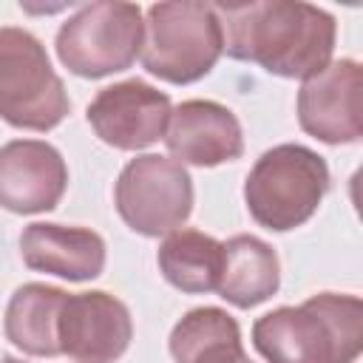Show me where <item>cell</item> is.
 Returning a JSON list of instances; mask_svg holds the SVG:
<instances>
[{"label": "cell", "instance_id": "1", "mask_svg": "<svg viewBox=\"0 0 363 363\" xmlns=\"http://www.w3.org/2000/svg\"><path fill=\"white\" fill-rule=\"evenodd\" d=\"M224 51L258 62L264 71L306 79L329 65L335 51V17L301 0H258L216 6Z\"/></svg>", "mask_w": 363, "mask_h": 363}, {"label": "cell", "instance_id": "2", "mask_svg": "<svg viewBox=\"0 0 363 363\" xmlns=\"http://www.w3.org/2000/svg\"><path fill=\"white\" fill-rule=\"evenodd\" d=\"M252 343L269 363H354L363 303L357 295L320 292L301 306H278L255 320Z\"/></svg>", "mask_w": 363, "mask_h": 363}, {"label": "cell", "instance_id": "3", "mask_svg": "<svg viewBox=\"0 0 363 363\" xmlns=\"http://www.w3.org/2000/svg\"><path fill=\"white\" fill-rule=\"evenodd\" d=\"M329 190L326 162L303 145H278L252 164L244 182L250 216L275 233L295 230L315 216Z\"/></svg>", "mask_w": 363, "mask_h": 363}, {"label": "cell", "instance_id": "4", "mask_svg": "<svg viewBox=\"0 0 363 363\" xmlns=\"http://www.w3.org/2000/svg\"><path fill=\"white\" fill-rule=\"evenodd\" d=\"M224 51L221 20L210 3H153L145 17L142 65L164 82H196Z\"/></svg>", "mask_w": 363, "mask_h": 363}, {"label": "cell", "instance_id": "5", "mask_svg": "<svg viewBox=\"0 0 363 363\" xmlns=\"http://www.w3.org/2000/svg\"><path fill=\"white\" fill-rule=\"evenodd\" d=\"M71 111L43 43L14 26L0 28V119L23 130H51Z\"/></svg>", "mask_w": 363, "mask_h": 363}, {"label": "cell", "instance_id": "6", "mask_svg": "<svg viewBox=\"0 0 363 363\" xmlns=\"http://www.w3.org/2000/svg\"><path fill=\"white\" fill-rule=\"evenodd\" d=\"M145 20L136 3H91L71 14L57 31L60 62L88 79L130 68L142 51Z\"/></svg>", "mask_w": 363, "mask_h": 363}, {"label": "cell", "instance_id": "7", "mask_svg": "<svg viewBox=\"0 0 363 363\" xmlns=\"http://www.w3.org/2000/svg\"><path fill=\"white\" fill-rule=\"evenodd\" d=\"M113 199L122 221L133 233L156 238L187 221L193 210V182L176 159L145 153L122 167Z\"/></svg>", "mask_w": 363, "mask_h": 363}, {"label": "cell", "instance_id": "8", "mask_svg": "<svg viewBox=\"0 0 363 363\" xmlns=\"http://www.w3.org/2000/svg\"><path fill=\"white\" fill-rule=\"evenodd\" d=\"M298 122L326 145L357 142L363 133V68L354 60H335L306 77L298 91Z\"/></svg>", "mask_w": 363, "mask_h": 363}, {"label": "cell", "instance_id": "9", "mask_svg": "<svg viewBox=\"0 0 363 363\" xmlns=\"http://www.w3.org/2000/svg\"><path fill=\"white\" fill-rule=\"evenodd\" d=\"M130 337V312L119 298L108 292L65 295L57 318L60 354L77 363H113L128 352Z\"/></svg>", "mask_w": 363, "mask_h": 363}, {"label": "cell", "instance_id": "10", "mask_svg": "<svg viewBox=\"0 0 363 363\" xmlns=\"http://www.w3.org/2000/svg\"><path fill=\"white\" fill-rule=\"evenodd\" d=\"M170 113V96L142 79L108 85L88 105L94 133L119 150H139L164 139Z\"/></svg>", "mask_w": 363, "mask_h": 363}, {"label": "cell", "instance_id": "11", "mask_svg": "<svg viewBox=\"0 0 363 363\" xmlns=\"http://www.w3.org/2000/svg\"><path fill=\"white\" fill-rule=\"evenodd\" d=\"M68 187L60 150L40 139H14L0 147V207L9 213L54 210Z\"/></svg>", "mask_w": 363, "mask_h": 363}, {"label": "cell", "instance_id": "12", "mask_svg": "<svg viewBox=\"0 0 363 363\" xmlns=\"http://www.w3.org/2000/svg\"><path fill=\"white\" fill-rule=\"evenodd\" d=\"M167 150L187 164L216 167L244 153V136L235 113L213 99H187L173 108L167 130Z\"/></svg>", "mask_w": 363, "mask_h": 363}, {"label": "cell", "instance_id": "13", "mask_svg": "<svg viewBox=\"0 0 363 363\" xmlns=\"http://www.w3.org/2000/svg\"><path fill=\"white\" fill-rule=\"evenodd\" d=\"M20 252L26 267L68 281H91L105 267V241L88 227L28 224L20 235Z\"/></svg>", "mask_w": 363, "mask_h": 363}, {"label": "cell", "instance_id": "14", "mask_svg": "<svg viewBox=\"0 0 363 363\" xmlns=\"http://www.w3.org/2000/svg\"><path fill=\"white\" fill-rule=\"evenodd\" d=\"M278 255L267 241L255 235H233L224 244V267L216 292L227 303L238 309L258 306L278 292Z\"/></svg>", "mask_w": 363, "mask_h": 363}, {"label": "cell", "instance_id": "15", "mask_svg": "<svg viewBox=\"0 0 363 363\" xmlns=\"http://www.w3.org/2000/svg\"><path fill=\"white\" fill-rule=\"evenodd\" d=\"M68 292L48 284L20 286L6 306V337L34 357L60 354L57 318Z\"/></svg>", "mask_w": 363, "mask_h": 363}, {"label": "cell", "instance_id": "16", "mask_svg": "<svg viewBox=\"0 0 363 363\" xmlns=\"http://www.w3.org/2000/svg\"><path fill=\"white\" fill-rule=\"evenodd\" d=\"M159 269L182 292H216L221 267H224V244L201 230H173L159 247Z\"/></svg>", "mask_w": 363, "mask_h": 363}, {"label": "cell", "instance_id": "17", "mask_svg": "<svg viewBox=\"0 0 363 363\" xmlns=\"http://www.w3.org/2000/svg\"><path fill=\"white\" fill-rule=\"evenodd\" d=\"M170 354L176 363H230L244 354L241 329L218 306L190 309L170 332Z\"/></svg>", "mask_w": 363, "mask_h": 363}, {"label": "cell", "instance_id": "18", "mask_svg": "<svg viewBox=\"0 0 363 363\" xmlns=\"http://www.w3.org/2000/svg\"><path fill=\"white\" fill-rule=\"evenodd\" d=\"M233 363H252V360H250V357H247V354H241V357H235V360H233Z\"/></svg>", "mask_w": 363, "mask_h": 363}, {"label": "cell", "instance_id": "19", "mask_svg": "<svg viewBox=\"0 0 363 363\" xmlns=\"http://www.w3.org/2000/svg\"><path fill=\"white\" fill-rule=\"evenodd\" d=\"M3 363H23V360H14V357H6Z\"/></svg>", "mask_w": 363, "mask_h": 363}]
</instances>
